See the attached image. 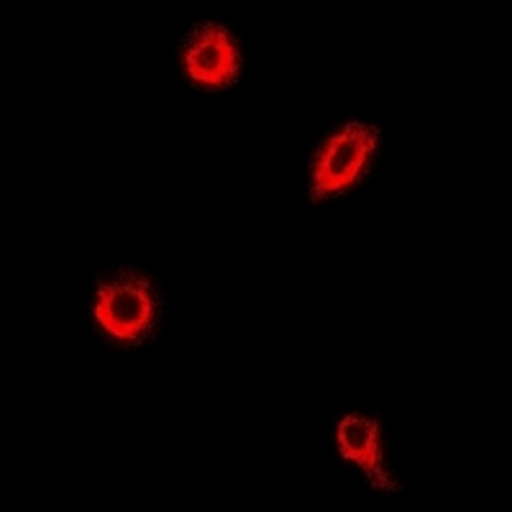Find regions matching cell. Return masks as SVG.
Here are the masks:
<instances>
[{
	"label": "cell",
	"instance_id": "1",
	"mask_svg": "<svg viewBox=\"0 0 512 512\" xmlns=\"http://www.w3.org/2000/svg\"><path fill=\"white\" fill-rule=\"evenodd\" d=\"M159 295L154 282L134 269H118L100 280L95 292V323L118 346H139L157 333Z\"/></svg>",
	"mask_w": 512,
	"mask_h": 512
},
{
	"label": "cell",
	"instance_id": "3",
	"mask_svg": "<svg viewBox=\"0 0 512 512\" xmlns=\"http://www.w3.org/2000/svg\"><path fill=\"white\" fill-rule=\"evenodd\" d=\"M185 72L203 88H228L239 80L241 52L231 31L223 24H200L185 41Z\"/></svg>",
	"mask_w": 512,
	"mask_h": 512
},
{
	"label": "cell",
	"instance_id": "2",
	"mask_svg": "<svg viewBox=\"0 0 512 512\" xmlns=\"http://www.w3.org/2000/svg\"><path fill=\"white\" fill-rule=\"evenodd\" d=\"M379 149V128L369 123H346L326 139L310 164V198L326 200L359 185L372 169Z\"/></svg>",
	"mask_w": 512,
	"mask_h": 512
},
{
	"label": "cell",
	"instance_id": "4",
	"mask_svg": "<svg viewBox=\"0 0 512 512\" xmlns=\"http://www.w3.org/2000/svg\"><path fill=\"white\" fill-rule=\"evenodd\" d=\"M338 451L346 461L364 469L374 489H387V492L400 489V484L392 482L390 474L384 472L379 420L369 418V415H346L338 423Z\"/></svg>",
	"mask_w": 512,
	"mask_h": 512
}]
</instances>
